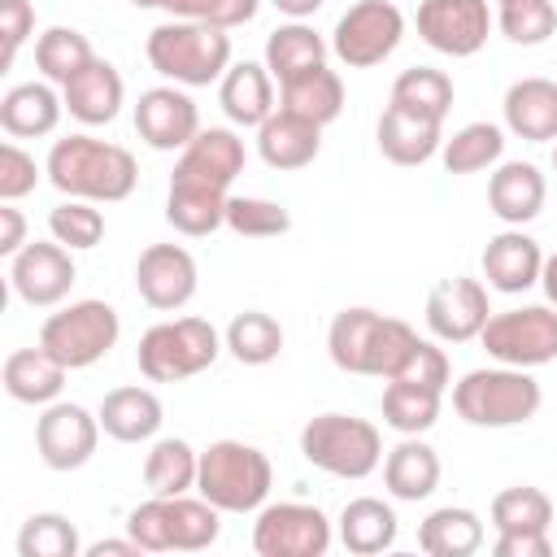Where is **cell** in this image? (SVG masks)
Masks as SVG:
<instances>
[{"mask_svg":"<svg viewBox=\"0 0 557 557\" xmlns=\"http://www.w3.org/2000/svg\"><path fill=\"white\" fill-rule=\"evenodd\" d=\"M418 331L400 318H387L366 305H348L331 318L326 331V352L344 374H366V379H396L405 361L418 348Z\"/></svg>","mask_w":557,"mask_h":557,"instance_id":"1","label":"cell"},{"mask_svg":"<svg viewBox=\"0 0 557 557\" xmlns=\"http://www.w3.org/2000/svg\"><path fill=\"white\" fill-rule=\"evenodd\" d=\"M48 183L70 196V200H91V205H117L135 191L139 165L122 144L96 139V135H65L48 148L44 161Z\"/></svg>","mask_w":557,"mask_h":557,"instance_id":"2","label":"cell"},{"mask_svg":"<svg viewBox=\"0 0 557 557\" xmlns=\"http://www.w3.org/2000/svg\"><path fill=\"white\" fill-rule=\"evenodd\" d=\"M144 52L148 65L178 87H209L222 83V74L231 70V35L222 26H205L187 17H170L152 26Z\"/></svg>","mask_w":557,"mask_h":557,"instance_id":"3","label":"cell"},{"mask_svg":"<svg viewBox=\"0 0 557 557\" xmlns=\"http://www.w3.org/2000/svg\"><path fill=\"white\" fill-rule=\"evenodd\" d=\"M544 392L531 379V370L518 366H483V370H466L453 383V409L461 422L483 426V431H505V426H522L540 413Z\"/></svg>","mask_w":557,"mask_h":557,"instance_id":"4","label":"cell"},{"mask_svg":"<svg viewBox=\"0 0 557 557\" xmlns=\"http://www.w3.org/2000/svg\"><path fill=\"white\" fill-rule=\"evenodd\" d=\"M126 535L144 553H200L222 535V509L205 496H148L126 513Z\"/></svg>","mask_w":557,"mask_h":557,"instance_id":"5","label":"cell"},{"mask_svg":"<svg viewBox=\"0 0 557 557\" xmlns=\"http://www.w3.org/2000/svg\"><path fill=\"white\" fill-rule=\"evenodd\" d=\"M274 487V466L257 444L244 440H213L200 453L196 492L218 505L222 513H257Z\"/></svg>","mask_w":557,"mask_h":557,"instance_id":"6","label":"cell"},{"mask_svg":"<svg viewBox=\"0 0 557 557\" xmlns=\"http://www.w3.org/2000/svg\"><path fill=\"white\" fill-rule=\"evenodd\" d=\"M300 457L335 479H370L383 466V435L357 413H318L300 426Z\"/></svg>","mask_w":557,"mask_h":557,"instance_id":"7","label":"cell"},{"mask_svg":"<svg viewBox=\"0 0 557 557\" xmlns=\"http://www.w3.org/2000/svg\"><path fill=\"white\" fill-rule=\"evenodd\" d=\"M222 348L226 344L209 318H170L139 335L135 361L148 383H183V379L209 370Z\"/></svg>","mask_w":557,"mask_h":557,"instance_id":"8","label":"cell"},{"mask_svg":"<svg viewBox=\"0 0 557 557\" xmlns=\"http://www.w3.org/2000/svg\"><path fill=\"white\" fill-rule=\"evenodd\" d=\"M122 335V318L109 300H74L57 313L44 318L39 326V344L65 366V370H87L100 357H109V348Z\"/></svg>","mask_w":557,"mask_h":557,"instance_id":"9","label":"cell"},{"mask_svg":"<svg viewBox=\"0 0 557 557\" xmlns=\"http://www.w3.org/2000/svg\"><path fill=\"white\" fill-rule=\"evenodd\" d=\"M479 344L487 348L492 361L518 366V370H540L557 361V309L553 305H518L500 309L487 318L479 331Z\"/></svg>","mask_w":557,"mask_h":557,"instance_id":"10","label":"cell"},{"mask_svg":"<svg viewBox=\"0 0 557 557\" xmlns=\"http://www.w3.org/2000/svg\"><path fill=\"white\" fill-rule=\"evenodd\" d=\"M405 39V13L392 0H357L339 13L331 30V52L348 70H370L387 61Z\"/></svg>","mask_w":557,"mask_h":557,"instance_id":"11","label":"cell"},{"mask_svg":"<svg viewBox=\"0 0 557 557\" xmlns=\"http://www.w3.org/2000/svg\"><path fill=\"white\" fill-rule=\"evenodd\" d=\"M331 540H335L331 518L305 500L261 505L252 522V548L261 557H322Z\"/></svg>","mask_w":557,"mask_h":557,"instance_id":"12","label":"cell"},{"mask_svg":"<svg viewBox=\"0 0 557 557\" xmlns=\"http://www.w3.org/2000/svg\"><path fill=\"white\" fill-rule=\"evenodd\" d=\"M244 174V139L231 126H200V135L178 152L170 187L231 196V183Z\"/></svg>","mask_w":557,"mask_h":557,"instance_id":"13","label":"cell"},{"mask_svg":"<svg viewBox=\"0 0 557 557\" xmlns=\"http://www.w3.org/2000/svg\"><path fill=\"white\" fill-rule=\"evenodd\" d=\"M100 418L74 400H52L35 418V453L48 470H83L100 444Z\"/></svg>","mask_w":557,"mask_h":557,"instance_id":"14","label":"cell"},{"mask_svg":"<svg viewBox=\"0 0 557 557\" xmlns=\"http://www.w3.org/2000/svg\"><path fill=\"white\" fill-rule=\"evenodd\" d=\"M74 283H78V265H74L70 248L57 239H35L17 257H9V287L30 309L61 305Z\"/></svg>","mask_w":557,"mask_h":557,"instance_id":"15","label":"cell"},{"mask_svg":"<svg viewBox=\"0 0 557 557\" xmlns=\"http://www.w3.org/2000/svg\"><path fill=\"white\" fill-rule=\"evenodd\" d=\"M487 318H492L487 283H479L470 274L440 278L431 287V296H426V331L440 344H470V339H479Z\"/></svg>","mask_w":557,"mask_h":557,"instance_id":"16","label":"cell"},{"mask_svg":"<svg viewBox=\"0 0 557 557\" xmlns=\"http://www.w3.org/2000/svg\"><path fill=\"white\" fill-rule=\"evenodd\" d=\"M413 22L422 44L444 57H474L492 35L487 0H422Z\"/></svg>","mask_w":557,"mask_h":557,"instance_id":"17","label":"cell"},{"mask_svg":"<svg viewBox=\"0 0 557 557\" xmlns=\"http://www.w3.org/2000/svg\"><path fill=\"white\" fill-rule=\"evenodd\" d=\"M200 287L196 257L183 244H148L135 261V292L148 309L174 313L183 309Z\"/></svg>","mask_w":557,"mask_h":557,"instance_id":"18","label":"cell"},{"mask_svg":"<svg viewBox=\"0 0 557 557\" xmlns=\"http://www.w3.org/2000/svg\"><path fill=\"white\" fill-rule=\"evenodd\" d=\"M135 131L157 152H183L200 135V109L178 83H161V87L139 91Z\"/></svg>","mask_w":557,"mask_h":557,"instance_id":"19","label":"cell"},{"mask_svg":"<svg viewBox=\"0 0 557 557\" xmlns=\"http://www.w3.org/2000/svg\"><path fill=\"white\" fill-rule=\"evenodd\" d=\"M483 278L492 292H505V296H522L527 287L540 283V270H544V248L522 231V226H505L500 235H492L483 244Z\"/></svg>","mask_w":557,"mask_h":557,"instance_id":"20","label":"cell"},{"mask_svg":"<svg viewBox=\"0 0 557 557\" xmlns=\"http://www.w3.org/2000/svg\"><path fill=\"white\" fill-rule=\"evenodd\" d=\"M61 100H65V113L83 126H109L117 113H122V100H126V83L117 74L113 61L96 57L91 65H83L65 87H61Z\"/></svg>","mask_w":557,"mask_h":557,"instance_id":"21","label":"cell"},{"mask_svg":"<svg viewBox=\"0 0 557 557\" xmlns=\"http://www.w3.org/2000/svg\"><path fill=\"white\" fill-rule=\"evenodd\" d=\"M500 113H505L509 135L531 139V144H557V83L553 78L531 74V78L509 83Z\"/></svg>","mask_w":557,"mask_h":557,"instance_id":"22","label":"cell"},{"mask_svg":"<svg viewBox=\"0 0 557 557\" xmlns=\"http://www.w3.org/2000/svg\"><path fill=\"white\" fill-rule=\"evenodd\" d=\"M548 196V183L540 174V165L531 161H500L487 178V209L505 222V226H527L540 218Z\"/></svg>","mask_w":557,"mask_h":557,"instance_id":"23","label":"cell"},{"mask_svg":"<svg viewBox=\"0 0 557 557\" xmlns=\"http://www.w3.org/2000/svg\"><path fill=\"white\" fill-rule=\"evenodd\" d=\"M379 152L392 165H426L440 148H444V122L435 117H418L400 104H387L379 113Z\"/></svg>","mask_w":557,"mask_h":557,"instance_id":"24","label":"cell"},{"mask_svg":"<svg viewBox=\"0 0 557 557\" xmlns=\"http://www.w3.org/2000/svg\"><path fill=\"white\" fill-rule=\"evenodd\" d=\"M218 104L235 126H261L278 104H274V74L265 61H231V70L218 83Z\"/></svg>","mask_w":557,"mask_h":557,"instance_id":"25","label":"cell"},{"mask_svg":"<svg viewBox=\"0 0 557 557\" xmlns=\"http://www.w3.org/2000/svg\"><path fill=\"white\" fill-rule=\"evenodd\" d=\"M257 152L270 170H305L322 152V126H313L287 109H274L257 126Z\"/></svg>","mask_w":557,"mask_h":557,"instance_id":"26","label":"cell"},{"mask_svg":"<svg viewBox=\"0 0 557 557\" xmlns=\"http://www.w3.org/2000/svg\"><path fill=\"white\" fill-rule=\"evenodd\" d=\"M65 366L44 348V344H35V348H13L9 357H4V370H0V383H4V392L17 400V405H52V400H61V392H65Z\"/></svg>","mask_w":557,"mask_h":557,"instance_id":"27","label":"cell"},{"mask_svg":"<svg viewBox=\"0 0 557 557\" xmlns=\"http://www.w3.org/2000/svg\"><path fill=\"white\" fill-rule=\"evenodd\" d=\"M96 418H100L109 440H117V444H148V440H157V431L165 422V409H161L152 387H113V392H104Z\"/></svg>","mask_w":557,"mask_h":557,"instance_id":"28","label":"cell"},{"mask_svg":"<svg viewBox=\"0 0 557 557\" xmlns=\"http://www.w3.org/2000/svg\"><path fill=\"white\" fill-rule=\"evenodd\" d=\"M440 453L422 440V435H400L396 448H387L383 457V487L392 492V500H426L435 487H440Z\"/></svg>","mask_w":557,"mask_h":557,"instance_id":"29","label":"cell"},{"mask_svg":"<svg viewBox=\"0 0 557 557\" xmlns=\"http://www.w3.org/2000/svg\"><path fill=\"white\" fill-rule=\"evenodd\" d=\"M61 113H65V100H61V91L48 78L44 83H13L0 96V126L13 139H44V135H52Z\"/></svg>","mask_w":557,"mask_h":557,"instance_id":"30","label":"cell"},{"mask_svg":"<svg viewBox=\"0 0 557 557\" xmlns=\"http://www.w3.org/2000/svg\"><path fill=\"white\" fill-rule=\"evenodd\" d=\"M335 531H339V544L357 557H374V553H387L400 535V522H396V509L379 496H352L339 518H335Z\"/></svg>","mask_w":557,"mask_h":557,"instance_id":"31","label":"cell"},{"mask_svg":"<svg viewBox=\"0 0 557 557\" xmlns=\"http://www.w3.org/2000/svg\"><path fill=\"white\" fill-rule=\"evenodd\" d=\"M278 109H287L313 126H331L344 113V78L331 65H313V70L278 83Z\"/></svg>","mask_w":557,"mask_h":557,"instance_id":"32","label":"cell"},{"mask_svg":"<svg viewBox=\"0 0 557 557\" xmlns=\"http://www.w3.org/2000/svg\"><path fill=\"white\" fill-rule=\"evenodd\" d=\"M418 548L431 557H470L483 548V518L466 505H440L418 522Z\"/></svg>","mask_w":557,"mask_h":557,"instance_id":"33","label":"cell"},{"mask_svg":"<svg viewBox=\"0 0 557 557\" xmlns=\"http://www.w3.org/2000/svg\"><path fill=\"white\" fill-rule=\"evenodd\" d=\"M200 474V453L178 440V435H161L148 444L144 453V487L148 496H187L196 487Z\"/></svg>","mask_w":557,"mask_h":557,"instance_id":"34","label":"cell"},{"mask_svg":"<svg viewBox=\"0 0 557 557\" xmlns=\"http://www.w3.org/2000/svg\"><path fill=\"white\" fill-rule=\"evenodd\" d=\"M313 65H326V39L309 22H283L265 35V70L274 83H287Z\"/></svg>","mask_w":557,"mask_h":557,"instance_id":"35","label":"cell"},{"mask_svg":"<svg viewBox=\"0 0 557 557\" xmlns=\"http://www.w3.org/2000/svg\"><path fill=\"white\" fill-rule=\"evenodd\" d=\"M440 409H444L440 387H426V383H413V379H387V387H383V422L396 435L431 431L440 422Z\"/></svg>","mask_w":557,"mask_h":557,"instance_id":"36","label":"cell"},{"mask_svg":"<svg viewBox=\"0 0 557 557\" xmlns=\"http://www.w3.org/2000/svg\"><path fill=\"white\" fill-rule=\"evenodd\" d=\"M444 157V170L448 174H479V170H492L500 165L505 157V126L496 122H466L461 131H453L440 148Z\"/></svg>","mask_w":557,"mask_h":557,"instance_id":"37","label":"cell"},{"mask_svg":"<svg viewBox=\"0 0 557 557\" xmlns=\"http://www.w3.org/2000/svg\"><path fill=\"white\" fill-rule=\"evenodd\" d=\"M222 344L239 366H270L283 352V326L265 309H244L231 318Z\"/></svg>","mask_w":557,"mask_h":557,"instance_id":"38","label":"cell"},{"mask_svg":"<svg viewBox=\"0 0 557 557\" xmlns=\"http://www.w3.org/2000/svg\"><path fill=\"white\" fill-rule=\"evenodd\" d=\"M387 104H400V109H409L418 117L444 122L448 109H453V78L444 70H431V65H409V70L396 74Z\"/></svg>","mask_w":557,"mask_h":557,"instance_id":"39","label":"cell"},{"mask_svg":"<svg viewBox=\"0 0 557 557\" xmlns=\"http://www.w3.org/2000/svg\"><path fill=\"white\" fill-rule=\"evenodd\" d=\"M96 61V52H91V44H87V35L83 30H74V26H48L39 39H35V70L48 78V83H57V87H65L83 65H91Z\"/></svg>","mask_w":557,"mask_h":557,"instance_id":"40","label":"cell"},{"mask_svg":"<svg viewBox=\"0 0 557 557\" xmlns=\"http://www.w3.org/2000/svg\"><path fill=\"white\" fill-rule=\"evenodd\" d=\"M492 527H496V535L500 531H548L553 527V500L531 483L505 487L492 496Z\"/></svg>","mask_w":557,"mask_h":557,"instance_id":"41","label":"cell"},{"mask_svg":"<svg viewBox=\"0 0 557 557\" xmlns=\"http://www.w3.org/2000/svg\"><path fill=\"white\" fill-rule=\"evenodd\" d=\"M226 200L231 196H205V191L170 187V196H165V222L178 235H187V239L213 235L218 226H226Z\"/></svg>","mask_w":557,"mask_h":557,"instance_id":"42","label":"cell"},{"mask_svg":"<svg viewBox=\"0 0 557 557\" xmlns=\"http://www.w3.org/2000/svg\"><path fill=\"white\" fill-rule=\"evenodd\" d=\"M83 540L65 513H30L17 531V557H78Z\"/></svg>","mask_w":557,"mask_h":557,"instance_id":"43","label":"cell"},{"mask_svg":"<svg viewBox=\"0 0 557 557\" xmlns=\"http://www.w3.org/2000/svg\"><path fill=\"white\" fill-rule=\"evenodd\" d=\"M226 226L244 239H274L292 231V213L278 200L265 196H231L226 200Z\"/></svg>","mask_w":557,"mask_h":557,"instance_id":"44","label":"cell"},{"mask_svg":"<svg viewBox=\"0 0 557 557\" xmlns=\"http://www.w3.org/2000/svg\"><path fill=\"white\" fill-rule=\"evenodd\" d=\"M48 235L57 244H65L70 252H87L104 239V213L91 205V200H61L52 213H48Z\"/></svg>","mask_w":557,"mask_h":557,"instance_id":"45","label":"cell"},{"mask_svg":"<svg viewBox=\"0 0 557 557\" xmlns=\"http://www.w3.org/2000/svg\"><path fill=\"white\" fill-rule=\"evenodd\" d=\"M500 35L518 48H535L557 30V4L553 0H505L500 4Z\"/></svg>","mask_w":557,"mask_h":557,"instance_id":"46","label":"cell"},{"mask_svg":"<svg viewBox=\"0 0 557 557\" xmlns=\"http://www.w3.org/2000/svg\"><path fill=\"white\" fill-rule=\"evenodd\" d=\"M257 9H261V0H165L170 17H187V22H205V26H222V30L252 22Z\"/></svg>","mask_w":557,"mask_h":557,"instance_id":"47","label":"cell"},{"mask_svg":"<svg viewBox=\"0 0 557 557\" xmlns=\"http://www.w3.org/2000/svg\"><path fill=\"white\" fill-rule=\"evenodd\" d=\"M39 161L26 152V148H17L13 139L9 144H0V200H22V196H30L35 187H39Z\"/></svg>","mask_w":557,"mask_h":557,"instance_id":"48","label":"cell"},{"mask_svg":"<svg viewBox=\"0 0 557 557\" xmlns=\"http://www.w3.org/2000/svg\"><path fill=\"white\" fill-rule=\"evenodd\" d=\"M0 35H4V70L17 61L22 44L35 35V4L30 0H0Z\"/></svg>","mask_w":557,"mask_h":557,"instance_id":"49","label":"cell"},{"mask_svg":"<svg viewBox=\"0 0 557 557\" xmlns=\"http://www.w3.org/2000/svg\"><path fill=\"white\" fill-rule=\"evenodd\" d=\"M396 379H413V383H426V387H440L444 392L448 387V357H444V348L435 339H418L413 357L405 361V370Z\"/></svg>","mask_w":557,"mask_h":557,"instance_id":"50","label":"cell"},{"mask_svg":"<svg viewBox=\"0 0 557 557\" xmlns=\"http://www.w3.org/2000/svg\"><path fill=\"white\" fill-rule=\"evenodd\" d=\"M496 557H553L548 531H500L492 544Z\"/></svg>","mask_w":557,"mask_h":557,"instance_id":"51","label":"cell"},{"mask_svg":"<svg viewBox=\"0 0 557 557\" xmlns=\"http://www.w3.org/2000/svg\"><path fill=\"white\" fill-rule=\"evenodd\" d=\"M26 248V218L22 209H13V200L0 205V252L4 257H17Z\"/></svg>","mask_w":557,"mask_h":557,"instance_id":"52","label":"cell"},{"mask_svg":"<svg viewBox=\"0 0 557 557\" xmlns=\"http://www.w3.org/2000/svg\"><path fill=\"white\" fill-rule=\"evenodd\" d=\"M83 553H87V557H139L144 548L126 535V540H96V544H87Z\"/></svg>","mask_w":557,"mask_h":557,"instance_id":"53","label":"cell"},{"mask_svg":"<svg viewBox=\"0 0 557 557\" xmlns=\"http://www.w3.org/2000/svg\"><path fill=\"white\" fill-rule=\"evenodd\" d=\"M322 4H326V0H274V9H278V13H287L292 22H305V17H313Z\"/></svg>","mask_w":557,"mask_h":557,"instance_id":"54","label":"cell"},{"mask_svg":"<svg viewBox=\"0 0 557 557\" xmlns=\"http://www.w3.org/2000/svg\"><path fill=\"white\" fill-rule=\"evenodd\" d=\"M540 287H544L548 305L557 309V252H548V257H544V270H540Z\"/></svg>","mask_w":557,"mask_h":557,"instance_id":"55","label":"cell"},{"mask_svg":"<svg viewBox=\"0 0 557 557\" xmlns=\"http://www.w3.org/2000/svg\"><path fill=\"white\" fill-rule=\"evenodd\" d=\"M135 9H165V0H131Z\"/></svg>","mask_w":557,"mask_h":557,"instance_id":"56","label":"cell"},{"mask_svg":"<svg viewBox=\"0 0 557 557\" xmlns=\"http://www.w3.org/2000/svg\"><path fill=\"white\" fill-rule=\"evenodd\" d=\"M553 170H557V144H553Z\"/></svg>","mask_w":557,"mask_h":557,"instance_id":"57","label":"cell"},{"mask_svg":"<svg viewBox=\"0 0 557 557\" xmlns=\"http://www.w3.org/2000/svg\"><path fill=\"white\" fill-rule=\"evenodd\" d=\"M500 4H505V0H500Z\"/></svg>","mask_w":557,"mask_h":557,"instance_id":"58","label":"cell"},{"mask_svg":"<svg viewBox=\"0 0 557 557\" xmlns=\"http://www.w3.org/2000/svg\"><path fill=\"white\" fill-rule=\"evenodd\" d=\"M553 4H557V0H553Z\"/></svg>","mask_w":557,"mask_h":557,"instance_id":"59","label":"cell"}]
</instances>
